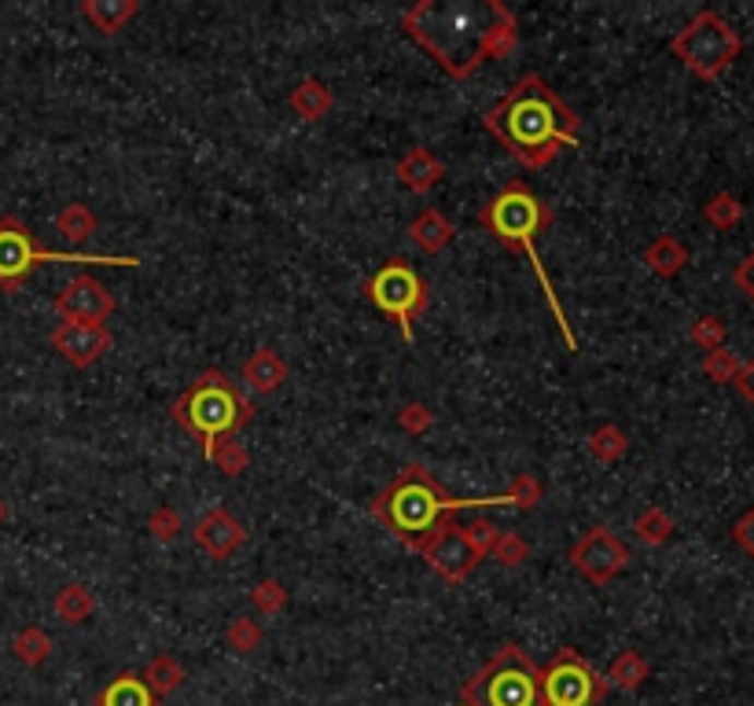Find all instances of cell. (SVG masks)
I'll return each instance as SVG.
<instances>
[{
	"label": "cell",
	"mask_w": 754,
	"mask_h": 706,
	"mask_svg": "<svg viewBox=\"0 0 754 706\" xmlns=\"http://www.w3.org/2000/svg\"><path fill=\"white\" fill-rule=\"evenodd\" d=\"M398 423L409 431V435H424L431 423H435V412H431V409L424 405V401H409V405H401Z\"/></svg>",
	"instance_id": "38"
},
{
	"label": "cell",
	"mask_w": 754,
	"mask_h": 706,
	"mask_svg": "<svg viewBox=\"0 0 754 706\" xmlns=\"http://www.w3.org/2000/svg\"><path fill=\"white\" fill-rule=\"evenodd\" d=\"M732 280H737V287L754 302V250L737 266V272H732Z\"/></svg>",
	"instance_id": "41"
},
{
	"label": "cell",
	"mask_w": 754,
	"mask_h": 706,
	"mask_svg": "<svg viewBox=\"0 0 754 706\" xmlns=\"http://www.w3.org/2000/svg\"><path fill=\"white\" fill-rule=\"evenodd\" d=\"M137 12H140L137 0H85L82 4V15L99 30V34H118Z\"/></svg>",
	"instance_id": "21"
},
{
	"label": "cell",
	"mask_w": 754,
	"mask_h": 706,
	"mask_svg": "<svg viewBox=\"0 0 754 706\" xmlns=\"http://www.w3.org/2000/svg\"><path fill=\"white\" fill-rule=\"evenodd\" d=\"M401 26L457 82L490 59L511 56L519 37L516 15L500 0H420L401 15Z\"/></svg>",
	"instance_id": "1"
},
{
	"label": "cell",
	"mask_w": 754,
	"mask_h": 706,
	"mask_svg": "<svg viewBox=\"0 0 754 706\" xmlns=\"http://www.w3.org/2000/svg\"><path fill=\"white\" fill-rule=\"evenodd\" d=\"M570 567L592 585H608L629 567V549L626 541L615 538L608 527H592L575 549H570Z\"/></svg>",
	"instance_id": "11"
},
{
	"label": "cell",
	"mask_w": 754,
	"mask_h": 706,
	"mask_svg": "<svg viewBox=\"0 0 754 706\" xmlns=\"http://www.w3.org/2000/svg\"><path fill=\"white\" fill-rule=\"evenodd\" d=\"M52 608H56V614H59V619H63L67 625H78V622L93 619L96 597L85 589V585H63V589L56 592Z\"/></svg>",
	"instance_id": "23"
},
{
	"label": "cell",
	"mask_w": 754,
	"mask_h": 706,
	"mask_svg": "<svg viewBox=\"0 0 754 706\" xmlns=\"http://www.w3.org/2000/svg\"><path fill=\"white\" fill-rule=\"evenodd\" d=\"M56 313L70 320V325H104L115 313V298H110V291L96 276L82 272V276L67 280L63 291L56 295Z\"/></svg>",
	"instance_id": "13"
},
{
	"label": "cell",
	"mask_w": 754,
	"mask_h": 706,
	"mask_svg": "<svg viewBox=\"0 0 754 706\" xmlns=\"http://www.w3.org/2000/svg\"><path fill=\"white\" fill-rule=\"evenodd\" d=\"M261 625L255 619H233L228 622V629H225V640H228V648H236V651H255L258 644H261Z\"/></svg>",
	"instance_id": "33"
},
{
	"label": "cell",
	"mask_w": 754,
	"mask_h": 706,
	"mask_svg": "<svg viewBox=\"0 0 754 706\" xmlns=\"http://www.w3.org/2000/svg\"><path fill=\"white\" fill-rule=\"evenodd\" d=\"M148 530H151V538L155 541H177L180 538V516H177V508H169V504H158L155 511H151V519H148Z\"/></svg>",
	"instance_id": "36"
},
{
	"label": "cell",
	"mask_w": 754,
	"mask_h": 706,
	"mask_svg": "<svg viewBox=\"0 0 754 706\" xmlns=\"http://www.w3.org/2000/svg\"><path fill=\"white\" fill-rule=\"evenodd\" d=\"M482 129L494 133L527 169H545L581 137L578 115L541 74H522L508 96L482 115Z\"/></svg>",
	"instance_id": "2"
},
{
	"label": "cell",
	"mask_w": 754,
	"mask_h": 706,
	"mask_svg": "<svg viewBox=\"0 0 754 706\" xmlns=\"http://www.w3.org/2000/svg\"><path fill=\"white\" fill-rule=\"evenodd\" d=\"M626 449H629V438H626V431H618L615 423H603V427H597L589 435V452L597 457L600 463H615L626 457Z\"/></svg>",
	"instance_id": "26"
},
{
	"label": "cell",
	"mask_w": 754,
	"mask_h": 706,
	"mask_svg": "<svg viewBox=\"0 0 754 706\" xmlns=\"http://www.w3.org/2000/svg\"><path fill=\"white\" fill-rule=\"evenodd\" d=\"M409 236H412V244L424 250V255H441V250L452 244L457 228H452V221L441 214V210L427 207V210H420V214L412 217Z\"/></svg>",
	"instance_id": "17"
},
{
	"label": "cell",
	"mask_w": 754,
	"mask_h": 706,
	"mask_svg": "<svg viewBox=\"0 0 754 706\" xmlns=\"http://www.w3.org/2000/svg\"><path fill=\"white\" fill-rule=\"evenodd\" d=\"M670 52L685 63L692 74L703 78V82H714L732 67V59L743 52L740 34L732 30L718 12H699L692 15L685 30L670 42Z\"/></svg>",
	"instance_id": "7"
},
{
	"label": "cell",
	"mask_w": 754,
	"mask_h": 706,
	"mask_svg": "<svg viewBox=\"0 0 754 706\" xmlns=\"http://www.w3.org/2000/svg\"><path fill=\"white\" fill-rule=\"evenodd\" d=\"M140 678H144V684L155 695H169V692H177L180 684H185V670H180V662L169 659V655H155Z\"/></svg>",
	"instance_id": "25"
},
{
	"label": "cell",
	"mask_w": 754,
	"mask_h": 706,
	"mask_svg": "<svg viewBox=\"0 0 754 706\" xmlns=\"http://www.w3.org/2000/svg\"><path fill=\"white\" fill-rule=\"evenodd\" d=\"M633 533H637L645 544H662V541H670L673 519L662 508H645L637 519H633Z\"/></svg>",
	"instance_id": "29"
},
{
	"label": "cell",
	"mask_w": 754,
	"mask_h": 706,
	"mask_svg": "<svg viewBox=\"0 0 754 706\" xmlns=\"http://www.w3.org/2000/svg\"><path fill=\"white\" fill-rule=\"evenodd\" d=\"M56 225H59V232H63L67 239H89L96 232L99 221L85 203H67L63 210H59Z\"/></svg>",
	"instance_id": "28"
},
{
	"label": "cell",
	"mask_w": 754,
	"mask_h": 706,
	"mask_svg": "<svg viewBox=\"0 0 754 706\" xmlns=\"http://www.w3.org/2000/svg\"><path fill=\"white\" fill-rule=\"evenodd\" d=\"M732 541H737L740 549L754 560V504L737 519V527H732Z\"/></svg>",
	"instance_id": "40"
},
{
	"label": "cell",
	"mask_w": 754,
	"mask_h": 706,
	"mask_svg": "<svg viewBox=\"0 0 754 706\" xmlns=\"http://www.w3.org/2000/svg\"><path fill=\"white\" fill-rule=\"evenodd\" d=\"M420 556H424L427 567L435 574H441L449 585H460L464 578H471L475 567L482 563L479 552L471 549L464 527H457V522H441L438 533H431V538L424 541Z\"/></svg>",
	"instance_id": "12"
},
{
	"label": "cell",
	"mask_w": 754,
	"mask_h": 706,
	"mask_svg": "<svg viewBox=\"0 0 754 706\" xmlns=\"http://www.w3.org/2000/svg\"><path fill=\"white\" fill-rule=\"evenodd\" d=\"M732 387L740 390L743 401H751V405H754V361H743L740 372H737V379H732Z\"/></svg>",
	"instance_id": "42"
},
{
	"label": "cell",
	"mask_w": 754,
	"mask_h": 706,
	"mask_svg": "<svg viewBox=\"0 0 754 706\" xmlns=\"http://www.w3.org/2000/svg\"><path fill=\"white\" fill-rule=\"evenodd\" d=\"M645 266L656 272L659 280H673L688 266V247L678 236H659L656 244L645 250Z\"/></svg>",
	"instance_id": "22"
},
{
	"label": "cell",
	"mask_w": 754,
	"mask_h": 706,
	"mask_svg": "<svg viewBox=\"0 0 754 706\" xmlns=\"http://www.w3.org/2000/svg\"><path fill=\"white\" fill-rule=\"evenodd\" d=\"M692 342H696L703 353L721 350L726 346V325H721L718 317H699L696 325H692Z\"/></svg>",
	"instance_id": "37"
},
{
	"label": "cell",
	"mask_w": 754,
	"mask_h": 706,
	"mask_svg": "<svg viewBox=\"0 0 754 706\" xmlns=\"http://www.w3.org/2000/svg\"><path fill=\"white\" fill-rule=\"evenodd\" d=\"M42 261H74V266H140V258H107V255H59L45 250L37 236L15 214L0 217V287L15 291L23 287Z\"/></svg>",
	"instance_id": "8"
},
{
	"label": "cell",
	"mask_w": 754,
	"mask_h": 706,
	"mask_svg": "<svg viewBox=\"0 0 754 706\" xmlns=\"http://www.w3.org/2000/svg\"><path fill=\"white\" fill-rule=\"evenodd\" d=\"M210 460L217 463V471L221 475H244L247 471V463H250V457H247V449L239 446V442H217L214 446V452H210Z\"/></svg>",
	"instance_id": "32"
},
{
	"label": "cell",
	"mask_w": 754,
	"mask_h": 706,
	"mask_svg": "<svg viewBox=\"0 0 754 706\" xmlns=\"http://www.w3.org/2000/svg\"><path fill=\"white\" fill-rule=\"evenodd\" d=\"M703 214H707V221L718 232H729V228H737L740 225V217H743V207H740V199L732 196V191H718V196L710 199L707 207H703Z\"/></svg>",
	"instance_id": "30"
},
{
	"label": "cell",
	"mask_w": 754,
	"mask_h": 706,
	"mask_svg": "<svg viewBox=\"0 0 754 706\" xmlns=\"http://www.w3.org/2000/svg\"><path fill=\"white\" fill-rule=\"evenodd\" d=\"M464 533H468L471 549H475L482 560H486L490 552H494V544H497V538H500V530L494 527V522H486V519H475L471 527H464Z\"/></svg>",
	"instance_id": "39"
},
{
	"label": "cell",
	"mask_w": 754,
	"mask_h": 706,
	"mask_svg": "<svg viewBox=\"0 0 754 706\" xmlns=\"http://www.w3.org/2000/svg\"><path fill=\"white\" fill-rule=\"evenodd\" d=\"M645 678H648V662L640 659L637 651H618L615 655V662H611V684H615V689H622V692H637L640 684H645Z\"/></svg>",
	"instance_id": "27"
},
{
	"label": "cell",
	"mask_w": 754,
	"mask_h": 706,
	"mask_svg": "<svg viewBox=\"0 0 754 706\" xmlns=\"http://www.w3.org/2000/svg\"><path fill=\"white\" fill-rule=\"evenodd\" d=\"M12 651L23 666H42L52 655V637H48L42 625H26L23 633H15Z\"/></svg>",
	"instance_id": "24"
},
{
	"label": "cell",
	"mask_w": 754,
	"mask_h": 706,
	"mask_svg": "<svg viewBox=\"0 0 754 706\" xmlns=\"http://www.w3.org/2000/svg\"><path fill=\"white\" fill-rule=\"evenodd\" d=\"M479 221L500 247H508V250H516V255L530 258V266H534L538 280H541V291H545L549 306H552V313H556V325L563 331V342H567L570 350H578V336L570 331L567 313H563L556 291H552L549 272H545V266H541V258H538V236L552 225V210L541 203V199L527 185H522V180H511V185H505L486 207H482Z\"/></svg>",
	"instance_id": "4"
},
{
	"label": "cell",
	"mask_w": 754,
	"mask_h": 706,
	"mask_svg": "<svg viewBox=\"0 0 754 706\" xmlns=\"http://www.w3.org/2000/svg\"><path fill=\"white\" fill-rule=\"evenodd\" d=\"M287 104L302 118V122H320V118L331 115V107H335V96H331V89L320 85L317 78H306V82H298V89L291 93Z\"/></svg>",
	"instance_id": "19"
},
{
	"label": "cell",
	"mask_w": 754,
	"mask_h": 706,
	"mask_svg": "<svg viewBox=\"0 0 754 706\" xmlns=\"http://www.w3.org/2000/svg\"><path fill=\"white\" fill-rule=\"evenodd\" d=\"M250 603H255L261 614H276L287 603V589L276 578H266V581H258L255 589H250Z\"/></svg>",
	"instance_id": "34"
},
{
	"label": "cell",
	"mask_w": 754,
	"mask_h": 706,
	"mask_svg": "<svg viewBox=\"0 0 754 706\" xmlns=\"http://www.w3.org/2000/svg\"><path fill=\"white\" fill-rule=\"evenodd\" d=\"M460 706H541V670L519 644H505L464 684Z\"/></svg>",
	"instance_id": "6"
},
{
	"label": "cell",
	"mask_w": 754,
	"mask_h": 706,
	"mask_svg": "<svg viewBox=\"0 0 754 706\" xmlns=\"http://www.w3.org/2000/svg\"><path fill=\"white\" fill-rule=\"evenodd\" d=\"M608 681L575 648H559L549 670H541V706H597Z\"/></svg>",
	"instance_id": "10"
},
{
	"label": "cell",
	"mask_w": 754,
	"mask_h": 706,
	"mask_svg": "<svg viewBox=\"0 0 754 706\" xmlns=\"http://www.w3.org/2000/svg\"><path fill=\"white\" fill-rule=\"evenodd\" d=\"M96 706H158V695L148 689L140 673H122L99 692Z\"/></svg>",
	"instance_id": "20"
},
{
	"label": "cell",
	"mask_w": 754,
	"mask_h": 706,
	"mask_svg": "<svg viewBox=\"0 0 754 706\" xmlns=\"http://www.w3.org/2000/svg\"><path fill=\"white\" fill-rule=\"evenodd\" d=\"M4 519H8V504L0 501V527H4Z\"/></svg>",
	"instance_id": "43"
},
{
	"label": "cell",
	"mask_w": 754,
	"mask_h": 706,
	"mask_svg": "<svg viewBox=\"0 0 754 706\" xmlns=\"http://www.w3.org/2000/svg\"><path fill=\"white\" fill-rule=\"evenodd\" d=\"M538 501H541V486H538V479H530V475L516 479L508 486V493H500V497H449L424 463H405V468L394 475V482H390L384 493L372 497L368 511L384 522L398 541H405L409 549L420 552L431 533H438V527L446 522L449 511L490 508V504H494V508L497 504L534 508Z\"/></svg>",
	"instance_id": "3"
},
{
	"label": "cell",
	"mask_w": 754,
	"mask_h": 706,
	"mask_svg": "<svg viewBox=\"0 0 754 706\" xmlns=\"http://www.w3.org/2000/svg\"><path fill=\"white\" fill-rule=\"evenodd\" d=\"M490 556L500 560L505 567H519V563H527V556H530V541L522 538V533H500Z\"/></svg>",
	"instance_id": "35"
},
{
	"label": "cell",
	"mask_w": 754,
	"mask_h": 706,
	"mask_svg": "<svg viewBox=\"0 0 754 706\" xmlns=\"http://www.w3.org/2000/svg\"><path fill=\"white\" fill-rule=\"evenodd\" d=\"M48 342L70 368H93L110 350V331L104 325H70V320H63V325L52 328Z\"/></svg>",
	"instance_id": "14"
},
{
	"label": "cell",
	"mask_w": 754,
	"mask_h": 706,
	"mask_svg": "<svg viewBox=\"0 0 754 706\" xmlns=\"http://www.w3.org/2000/svg\"><path fill=\"white\" fill-rule=\"evenodd\" d=\"M365 295L379 313H387V317L394 320V325L401 328V336H405V342H412V325H416L420 313H424L427 302H431L427 284L420 280V272L412 269L409 261L390 258L368 276Z\"/></svg>",
	"instance_id": "9"
},
{
	"label": "cell",
	"mask_w": 754,
	"mask_h": 706,
	"mask_svg": "<svg viewBox=\"0 0 754 706\" xmlns=\"http://www.w3.org/2000/svg\"><path fill=\"white\" fill-rule=\"evenodd\" d=\"M394 174L401 180V188H409V191H431V188L438 185V177L446 174V166H441L427 148H412V151H405V158H398Z\"/></svg>",
	"instance_id": "18"
},
{
	"label": "cell",
	"mask_w": 754,
	"mask_h": 706,
	"mask_svg": "<svg viewBox=\"0 0 754 706\" xmlns=\"http://www.w3.org/2000/svg\"><path fill=\"white\" fill-rule=\"evenodd\" d=\"M192 541H196V549H203L210 560H228L244 549L247 530L228 508H210L207 516L196 522Z\"/></svg>",
	"instance_id": "15"
},
{
	"label": "cell",
	"mask_w": 754,
	"mask_h": 706,
	"mask_svg": "<svg viewBox=\"0 0 754 706\" xmlns=\"http://www.w3.org/2000/svg\"><path fill=\"white\" fill-rule=\"evenodd\" d=\"M239 376L250 390H255L258 398H269L276 395L280 387H284L287 379V361L280 357L273 346H258L250 357L244 361V368H239Z\"/></svg>",
	"instance_id": "16"
},
{
	"label": "cell",
	"mask_w": 754,
	"mask_h": 706,
	"mask_svg": "<svg viewBox=\"0 0 754 706\" xmlns=\"http://www.w3.org/2000/svg\"><path fill=\"white\" fill-rule=\"evenodd\" d=\"M169 416H174L196 442H203V452L210 457L217 442L236 438V431L247 427L250 416H255V405L239 395V387L225 376V372L207 368V372H199L192 379V387L174 401Z\"/></svg>",
	"instance_id": "5"
},
{
	"label": "cell",
	"mask_w": 754,
	"mask_h": 706,
	"mask_svg": "<svg viewBox=\"0 0 754 706\" xmlns=\"http://www.w3.org/2000/svg\"><path fill=\"white\" fill-rule=\"evenodd\" d=\"M740 365H743V361L729 346L703 353V372H707V379H714V383H732V379H737Z\"/></svg>",
	"instance_id": "31"
}]
</instances>
